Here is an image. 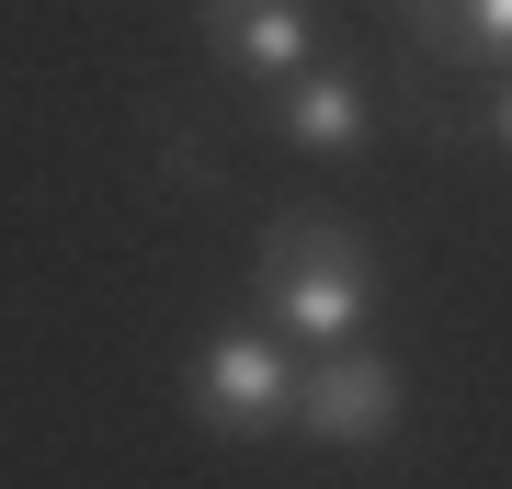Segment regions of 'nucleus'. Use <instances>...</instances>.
<instances>
[{"label": "nucleus", "instance_id": "obj_1", "mask_svg": "<svg viewBox=\"0 0 512 489\" xmlns=\"http://www.w3.org/2000/svg\"><path fill=\"white\" fill-rule=\"evenodd\" d=\"M251 285H262V319L296 353H330V342H365L376 330V251H365V228L319 217V205H296V217L262 228Z\"/></svg>", "mask_w": 512, "mask_h": 489}, {"label": "nucleus", "instance_id": "obj_2", "mask_svg": "<svg viewBox=\"0 0 512 489\" xmlns=\"http://www.w3.org/2000/svg\"><path fill=\"white\" fill-rule=\"evenodd\" d=\"M296 376H308V353L274 319L262 330H205L194 364H183V410L217 444H274V433H296Z\"/></svg>", "mask_w": 512, "mask_h": 489}, {"label": "nucleus", "instance_id": "obj_3", "mask_svg": "<svg viewBox=\"0 0 512 489\" xmlns=\"http://www.w3.org/2000/svg\"><path fill=\"white\" fill-rule=\"evenodd\" d=\"M399 421H410V387H399V364L376 342L308 353V376H296V433L319 455H376V444H399Z\"/></svg>", "mask_w": 512, "mask_h": 489}, {"label": "nucleus", "instance_id": "obj_4", "mask_svg": "<svg viewBox=\"0 0 512 489\" xmlns=\"http://www.w3.org/2000/svg\"><path fill=\"white\" fill-rule=\"evenodd\" d=\"M194 35L239 91H274L319 57V0H194Z\"/></svg>", "mask_w": 512, "mask_h": 489}, {"label": "nucleus", "instance_id": "obj_5", "mask_svg": "<svg viewBox=\"0 0 512 489\" xmlns=\"http://www.w3.org/2000/svg\"><path fill=\"white\" fill-rule=\"evenodd\" d=\"M262 114H274V137L285 148H308V160H353V148L376 137V114H365V91H353L342 69H296V80H274L262 91Z\"/></svg>", "mask_w": 512, "mask_h": 489}, {"label": "nucleus", "instance_id": "obj_6", "mask_svg": "<svg viewBox=\"0 0 512 489\" xmlns=\"http://www.w3.org/2000/svg\"><path fill=\"white\" fill-rule=\"evenodd\" d=\"M399 35L433 69H512V0H399Z\"/></svg>", "mask_w": 512, "mask_h": 489}, {"label": "nucleus", "instance_id": "obj_7", "mask_svg": "<svg viewBox=\"0 0 512 489\" xmlns=\"http://www.w3.org/2000/svg\"><path fill=\"white\" fill-rule=\"evenodd\" d=\"M478 126H490V137L512 148V69H501V91H490V114H478Z\"/></svg>", "mask_w": 512, "mask_h": 489}]
</instances>
